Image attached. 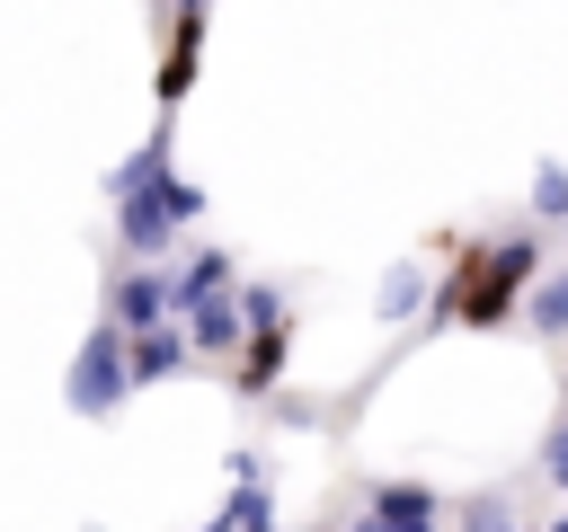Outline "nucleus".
I'll list each match as a JSON object with an SVG mask.
<instances>
[{
    "label": "nucleus",
    "mask_w": 568,
    "mask_h": 532,
    "mask_svg": "<svg viewBox=\"0 0 568 532\" xmlns=\"http://www.w3.org/2000/svg\"><path fill=\"white\" fill-rule=\"evenodd\" d=\"M364 532H382V514H373V523H364Z\"/></svg>",
    "instance_id": "obj_7"
},
{
    "label": "nucleus",
    "mask_w": 568,
    "mask_h": 532,
    "mask_svg": "<svg viewBox=\"0 0 568 532\" xmlns=\"http://www.w3.org/2000/svg\"><path fill=\"white\" fill-rule=\"evenodd\" d=\"M532 195H541V213H550V222H568V177H559V168H550Z\"/></svg>",
    "instance_id": "obj_5"
},
{
    "label": "nucleus",
    "mask_w": 568,
    "mask_h": 532,
    "mask_svg": "<svg viewBox=\"0 0 568 532\" xmlns=\"http://www.w3.org/2000/svg\"><path fill=\"white\" fill-rule=\"evenodd\" d=\"M160 301H169L160 284H124V319H160Z\"/></svg>",
    "instance_id": "obj_3"
},
{
    "label": "nucleus",
    "mask_w": 568,
    "mask_h": 532,
    "mask_svg": "<svg viewBox=\"0 0 568 532\" xmlns=\"http://www.w3.org/2000/svg\"><path fill=\"white\" fill-rule=\"evenodd\" d=\"M541 470H550V479H559V488H568V426H559V443H550V452H541Z\"/></svg>",
    "instance_id": "obj_6"
},
{
    "label": "nucleus",
    "mask_w": 568,
    "mask_h": 532,
    "mask_svg": "<svg viewBox=\"0 0 568 532\" xmlns=\"http://www.w3.org/2000/svg\"><path fill=\"white\" fill-rule=\"evenodd\" d=\"M532 266H541V239H532V231H524V239H497V248H462V266H453V284H444L435 301H444V319L497 328V319L524 301Z\"/></svg>",
    "instance_id": "obj_1"
},
{
    "label": "nucleus",
    "mask_w": 568,
    "mask_h": 532,
    "mask_svg": "<svg viewBox=\"0 0 568 532\" xmlns=\"http://www.w3.org/2000/svg\"><path fill=\"white\" fill-rule=\"evenodd\" d=\"M532 328H541V337H568V275H550V284L532 293Z\"/></svg>",
    "instance_id": "obj_2"
},
{
    "label": "nucleus",
    "mask_w": 568,
    "mask_h": 532,
    "mask_svg": "<svg viewBox=\"0 0 568 532\" xmlns=\"http://www.w3.org/2000/svg\"><path fill=\"white\" fill-rule=\"evenodd\" d=\"M178 364V337H151V346H133V372H169Z\"/></svg>",
    "instance_id": "obj_4"
},
{
    "label": "nucleus",
    "mask_w": 568,
    "mask_h": 532,
    "mask_svg": "<svg viewBox=\"0 0 568 532\" xmlns=\"http://www.w3.org/2000/svg\"><path fill=\"white\" fill-rule=\"evenodd\" d=\"M550 532H568V523H550Z\"/></svg>",
    "instance_id": "obj_8"
}]
</instances>
